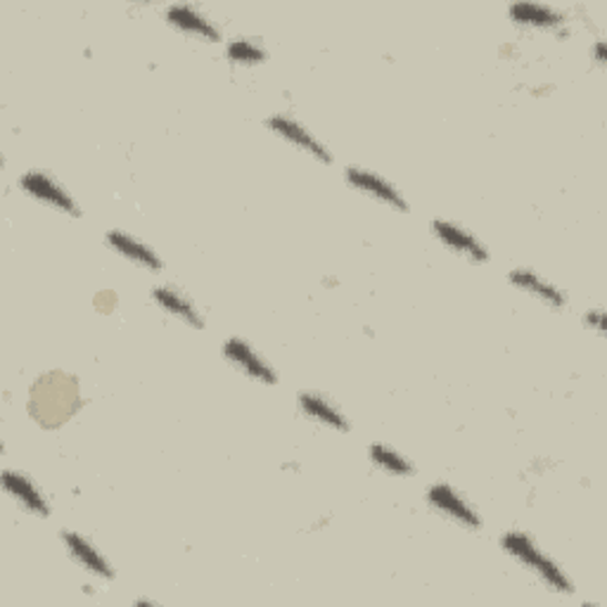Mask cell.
Returning <instances> with one entry per match:
<instances>
[{"instance_id": "cell-1", "label": "cell", "mask_w": 607, "mask_h": 607, "mask_svg": "<svg viewBox=\"0 0 607 607\" xmlns=\"http://www.w3.org/2000/svg\"><path fill=\"white\" fill-rule=\"evenodd\" d=\"M501 551L515 560L519 567H525L529 575H534L542 582L551 594L558 596H572L577 591L575 579H572L558 560H553L551 555L538 546L534 538L522 529H508L501 534Z\"/></svg>"}, {"instance_id": "cell-2", "label": "cell", "mask_w": 607, "mask_h": 607, "mask_svg": "<svg viewBox=\"0 0 607 607\" xmlns=\"http://www.w3.org/2000/svg\"><path fill=\"white\" fill-rule=\"evenodd\" d=\"M17 185H20V191L27 197L58 214H64L70 218H79L83 214L76 197L66 191V185L58 181L53 174L43 172V168H29V172L17 178Z\"/></svg>"}, {"instance_id": "cell-3", "label": "cell", "mask_w": 607, "mask_h": 607, "mask_svg": "<svg viewBox=\"0 0 607 607\" xmlns=\"http://www.w3.org/2000/svg\"><path fill=\"white\" fill-rule=\"evenodd\" d=\"M425 501L436 515H442L444 519L453 522V525H459L463 529L477 532L484 525L477 505L472 503L467 496H463L459 488H455L449 482L430 484L428 492H425Z\"/></svg>"}, {"instance_id": "cell-4", "label": "cell", "mask_w": 607, "mask_h": 607, "mask_svg": "<svg viewBox=\"0 0 607 607\" xmlns=\"http://www.w3.org/2000/svg\"><path fill=\"white\" fill-rule=\"evenodd\" d=\"M264 124H266L268 131L274 133L276 138H280L282 143H288L290 147L304 152V155H309L318 164L330 166L335 162L332 150L323 141H320L307 124H301L297 116H292L288 112H276V114L268 116Z\"/></svg>"}, {"instance_id": "cell-5", "label": "cell", "mask_w": 607, "mask_h": 607, "mask_svg": "<svg viewBox=\"0 0 607 607\" xmlns=\"http://www.w3.org/2000/svg\"><path fill=\"white\" fill-rule=\"evenodd\" d=\"M344 181L351 191H357L359 195L378 202V205L387 209L401 212V214L411 212V202L399 191V185H394L390 178L375 174L373 168L351 164L344 168Z\"/></svg>"}, {"instance_id": "cell-6", "label": "cell", "mask_w": 607, "mask_h": 607, "mask_svg": "<svg viewBox=\"0 0 607 607\" xmlns=\"http://www.w3.org/2000/svg\"><path fill=\"white\" fill-rule=\"evenodd\" d=\"M222 353L224 359L247 380L266 384V387L278 384L280 378H278L276 366L268 361L255 344L247 342L245 337H228V340H224Z\"/></svg>"}, {"instance_id": "cell-7", "label": "cell", "mask_w": 607, "mask_h": 607, "mask_svg": "<svg viewBox=\"0 0 607 607\" xmlns=\"http://www.w3.org/2000/svg\"><path fill=\"white\" fill-rule=\"evenodd\" d=\"M430 230L434 235V240L455 257H461L470 264H486L492 259V251H488L486 243L480 240L477 235L463 224H455L451 218H434L430 224Z\"/></svg>"}, {"instance_id": "cell-8", "label": "cell", "mask_w": 607, "mask_h": 607, "mask_svg": "<svg viewBox=\"0 0 607 607\" xmlns=\"http://www.w3.org/2000/svg\"><path fill=\"white\" fill-rule=\"evenodd\" d=\"M60 542L70 555V560L86 572L89 577L100 579V582H112L116 577V572L112 567V563L107 560V555L100 551L89 536H83L81 532L74 529H62Z\"/></svg>"}, {"instance_id": "cell-9", "label": "cell", "mask_w": 607, "mask_h": 607, "mask_svg": "<svg viewBox=\"0 0 607 607\" xmlns=\"http://www.w3.org/2000/svg\"><path fill=\"white\" fill-rule=\"evenodd\" d=\"M164 22L176 29L178 33L188 39H197L202 43H222L224 31L218 27L207 12H202L197 6L191 3H176L168 6L164 12Z\"/></svg>"}, {"instance_id": "cell-10", "label": "cell", "mask_w": 607, "mask_h": 607, "mask_svg": "<svg viewBox=\"0 0 607 607\" xmlns=\"http://www.w3.org/2000/svg\"><path fill=\"white\" fill-rule=\"evenodd\" d=\"M0 484H3V492L14 501V505H20V508L31 517L45 519L53 513V505H50L45 492L27 475V472L6 467L3 475H0Z\"/></svg>"}, {"instance_id": "cell-11", "label": "cell", "mask_w": 607, "mask_h": 607, "mask_svg": "<svg viewBox=\"0 0 607 607\" xmlns=\"http://www.w3.org/2000/svg\"><path fill=\"white\" fill-rule=\"evenodd\" d=\"M105 247L114 251V255H120L124 261L143 268V271L160 274L164 268V259L160 257V251L128 230L110 228L105 233Z\"/></svg>"}, {"instance_id": "cell-12", "label": "cell", "mask_w": 607, "mask_h": 607, "mask_svg": "<svg viewBox=\"0 0 607 607\" xmlns=\"http://www.w3.org/2000/svg\"><path fill=\"white\" fill-rule=\"evenodd\" d=\"M508 282L513 285L515 290L525 292L527 297L536 299L538 304H544L546 309H553V311H563L567 309V292L560 288V285H555L553 280L544 278L538 271H534V268H527V266H517L513 268V271L508 274Z\"/></svg>"}, {"instance_id": "cell-13", "label": "cell", "mask_w": 607, "mask_h": 607, "mask_svg": "<svg viewBox=\"0 0 607 607\" xmlns=\"http://www.w3.org/2000/svg\"><path fill=\"white\" fill-rule=\"evenodd\" d=\"M150 297H152V301H155V307L160 311L181 320L185 328L205 330V313L199 311L195 299L185 295L183 290H178L176 285H172V282L157 285V288H152Z\"/></svg>"}, {"instance_id": "cell-14", "label": "cell", "mask_w": 607, "mask_h": 607, "mask_svg": "<svg viewBox=\"0 0 607 607\" xmlns=\"http://www.w3.org/2000/svg\"><path fill=\"white\" fill-rule=\"evenodd\" d=\"M297 407H299V413L311 420V423L326 428L330 432H337V434H347L351 432V420L349 415L337 407V403L320 394V392H299L297 394Z\"/></svg>"}, {"instance_id": "cell-15", "label": "cell", "mask_w": 607, "mask_h": 607, "mask_svg": "<svg viewBox=\"0 0 607 607\" xmlns=\"http://www.w3.org/2000/svg\"><path fill=\"white\" fill-rule=\"evenodd\" d=\"M511 22L522 27V29H532V31H548V33H565L567 31V14L553 6L544 3H513L508 8Z\"/></svg>"}, {"instance_id": "cell-16", "label": "cell", "mask_w": 607, "mask_h": 607, "mask_svg": "<svg viewBox=\"0 0 607 607\" xmlns=\"http://www.w3.org/2000/svg\"><path fill=\"white\" fill-rule=\"evenodd\" d=\"M368 461L373 463L375 470L384 472V475L390 477L407 480L415 475V463L409 459V455L384 442H373L368 446Z\"/></svg>"}, {"instance_id": "cell-17", "label": "cell", "mask_w": 607, "mask_h": 607, "mask_svg": "<svg viewBox=\"0 0 607 607\" xmlns=\"http://www.w3.org/2000/svg\"><path fill=\"white\" fill-rule=\"evenodd\" d=\"M226 60L238 66H259L268 60V50L257 39L235 37L226 43Z\"/></svg>"}, {"instance_id": "cell-18", "label": "cell", "mask_w": 607, "mask_h": 607, "mask_svg": "<svg viewBox=\"0 0 607 607\" xmlns=\"http://www.w3.org/2000/svg\"><path fill=\"white\" fill-rule=\"evenodd\" d=\"M582 323L586 330H591L596 335H605L607 330V318H605V311L600 307H594V309H588L584 316H582Z\"/></svg>"}, {"instance_id": "cell-19", "label": "cell", "mask_w": 607, "mask_h": 607, "mask_svg": "<svg viewBox=\"0 0 607 607\" xmlns=\"http://www.w3.org/2000/svg\"><path fill=\"white\" fill-rule=\"evenodd\" d=\"M594 62H596L598 66H605V64H607V45H605L603 39L596 41V45H594Z\"/></svg>"}]
</instances>
